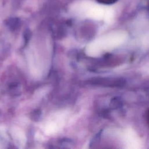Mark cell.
<instances>
[{"label":"cell","mask_w":149,"mask_h":149,"mask_svg":"<svg viewBox=\"0 0 149 149\" xmlns=\"http://www.w3.org/2000/svg\"><path fill=\"white\" fill-rule=\"evenodd\" d=\"M109 106L112 109H118L123 106L122 99L119 97H115L111 99Z\"/></svg>","instance_id":"7a4b0ae2"},{"label":"cell","mask_w":149,"mask_h":149,"mask_svg":"<svg viewBox=\"0 0 149 149\" xmlns=\"http://www.w3.org/2000/svg\"><path fill=\"white\" fill-rule=\"evenodd\" d=\"M92 83L94 84H100L109 87H122L125 83V80L123 79H115L114 80L107 78L93 79Z\"/></svg>","instance_id":"6da1fadb"},{"label":"cell","mask_w":149,"mask_h":149,"mask_svg":"<svg viewBox=\"0 0 149 149\" xmlns=\"http://www.w3.org/2000/svg\"><path fill=\"white\" fill-rule=\"evenodd\" d=\"M98 2L105 5H111L115 3L118 0H97Z\"/></svg>","instance_id":"277c9868"},{"label":"cell","mask_w":149,"mask_h":149,"mask_svg":"<svg viewBox=\"0 0 149 149\" xmlns=\"http://www.w3.org/2000/svg\"><path fill=\"white\" fill-rule=\"evenodd\" d=\"M102 131V130H101L98 133L96 134V135L91 140V141L90 143V146H89L90 148L94 147V146L97 145L99 143V141L100 140V137H101V136Z\"/></svg>","instance_id":"3957f363"}]
</instances>
